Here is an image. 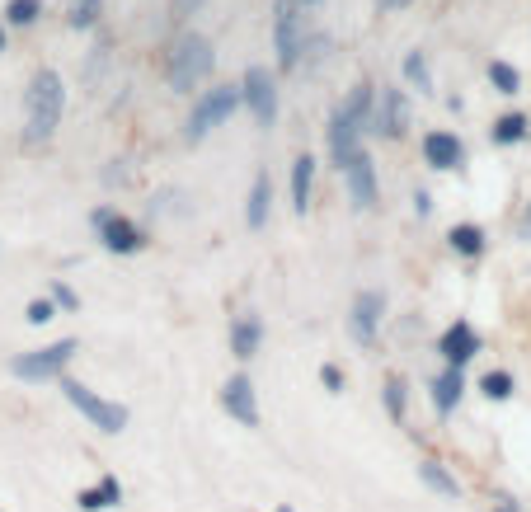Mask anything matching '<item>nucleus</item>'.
Listing matches in <instances>:
<instances>
[{
  "instance_id": "1",
  "label": "nucleus",
  "mask_w": 531,
  "mask_h": 512,
  "mask_svg": "<svg viewBox=\"0 0 531 512\" xmlns=\"http://www.w3.org/2000/svg\"><path fill=\"white\" fill-rule=\"evenodd\" d=\"M372 104H376V94H372V85L362 80V85H353V90H348V99L334 109V118H329V156H334V165H339V170H344L348 156L358 151L362 127L372 123Z\"/></svg>"
},
{
  "instance_id": "2",
  "label": "nucleus",
  "mask_w": 531,
  "mask_h": 512,
  "mask_svg": "<svg viewBox=\"0 0 531 512\" xmlns=\"http://www.w3.org/2000/svg\"><path fill=\"white\" fill-rule=\"evenodd\" d=\"M24 109H29V132H24V141H29V146L52 141V132L62 127V109H66L62 76H57V71H38V76L29 80Z\"/></svg>"
},
{
  "instance_id": "3",
  "label": "nucleus",
  "mask_w": 531,
  "mask_h": 512,
  "mask_svg": "<svg viewBox=\"0 0 531 512\" xmlns=\"http://www.w3.org/2000/svg\"><path fill=\"white\" fill-rule=\"evenodd\" d=\"M212 66H217L212 43H207L203 33H184V38L174 43V52H170V71H165V76H170V85L179 94H193L207 76H212Z\"/></svg>"
},
{
  "instance_id": "4",
  "label": "nucleus",
  "mask_w": 531,
  "mask_h": 512,
  "mask_svg": "<svg viewBox=\"0 0 531 512\" xmlns=\"http://www.w3.org/2000/svg\"><path fill=\"white\" fill-rule=\"evenodd\" d=\"M235 109H240V85H217V90H203V99L193 104V118H188V141H203L207 132L226 123Z\"/></svg>"
},
{
  "instance_id": "5",
  "label": "nucleus",
  "mask_w": 531,
  "mask_h": 512,
  "mask_svg": "<svg viewBox=\"0 0 531 512\" xmlns=\"http://www.w3.org/2000/svg\"><path fill=\"white\" fill-rule=\"evenodd\" d=\"M273 47H278V66L297 71L301 62V0H278L273 5Z\"/></svg>"
},
{
  "instance_id": "6",
  "label": "nucleus",
  "mask_w": 531,
  "mask_h": 512,
  "mask_svg": "<svg viewBox=\"0 0 531 512\" xmlns=\"http://www.w3.org/2000/svg\"><path fill=\"white\" fill-rule=\"evenodd\" d=\"M240 104H250L259 127H273V118H278V80L268 76V66H250V71H245V80H240Z\"/></svg>"
},
{
  "instance_id": "7",
  "label": "nucleus",
  "mask_w": 531,
  "mask_h": 512,
  "mask_svg": "<svg viewBox=\"0 0 531 512\" xmlns=\"http://www.w3.org/2000/svg\"><path fill=\"white\" fill-rule=\"evenodd\" d=\"M62 390H66V400L76 404V409L94 423V428H104V433H123V428H127V409H123V404L99 400V395H94V390H85L80 381H62Z\"/></svg>"
},
{
  "instance_id": "8",
  "label": "nucleus",
  "mask_w": 531,
  "mask_h": 512,
  "mask_svg": "<svg viewBox=\"0 0 531 512\" xmlns=\"http://www.w3.org/2000/svg\"><path fill=\"white\" fill-rule=\"evenodd\" d=\"M71 357H76V339H62V343H52V348L15 357V376H24V381H47V376L62 372Z\"/></svg>"
},
{
  "instance_id": "9",
  "label": "nucleus",
  "mask_w": 531,
  "mask_h": 512,
  "mask_svg": "<svg viewBox=\"0 0 531 512\" xmlns=\"http://www.w3.org/2000/svg\"><path fill=\"white\" fill-rule=\"evenodd\" d=\"M344 179H348V193H353V207H358V212H367V207L376 202V165H372V156H367L362 146L348 156Z\"/></svg>"
},
{
  "instance_id": "10",
  "label": "nucleus",
  "mask_w": 531,
  "mask_h": 512,
  "mask_svg": "<svg viewBox=\"0 0 531 512\" xmlns=\"http://www.w3.org/2000/svg\"><path fill=\"white\" fill-rule=\"evenodd\" d=\"M372 127L381 137H405L409 127V99L405 90H381V104H372Z\"/></svg>"
},
{
  "instance_id": "11",
  "label": "nucleus",
  "mask_w": 531,
  "mask_h": 512,
  "mask_svg": "<svg viewBox=\"0 0 531 512\" xmlns=\"http://www.w3.org/2000/svg\"><path fill=\"white\" fill-rule=\"evenodd\" d=\"M423 160L433 170H461L466 165V146L456 141V132H428L423 137Z\"/></svg>"
},
{
  "instance_id": "12",
  "label": "nucleus",
  "mask_w": 531,
  "mask_h": 512,
  "mask_svg": "<svg viewBox=\"0 0 531 512\" xmlns=\"http://www.w3.org/2000/svg\"><path fill=\"white\" fill-rule=\"evenodd\" d=\"M221 404H226V414H231V419H240L245 428H254V423H259V404H254L250 376H231V381H226V390H221Z\"/></svg>"
},
{
  "instance_id": "13",
  "label": "nucleus",
  "mask_w": 531,
  "mask_h": 512,
  "mask_svg": "<svg viewBox=\"0 0 531 512\" xmlns=\"http://www.w3.org/2000/svg\"><path fill=\"white\" fill-rule=\"evenodd\" d=\"M94 226H99V235H104V245L118 249V254L141 249V231L127 217H118V212H94Z\"/></svg>"
},
{
  "instance_id": "14",
  "label": "nucleus",
  "mask_w": 531,
  "mask_h": 512,
  "mask_svg": "<svg viewBox=\"0 0 531 512\" xmlns=\"http://www.w3.org/2000/svg\"><path fill=\"white\" fill-rule=\"evenodd\" d=\"M475 353H480V334H475L466 320H456V325L442 334V357H447L452 367H461V362H470Z\"/></svg>"
},
{
  "instance_id": "15",
  "label": "nucleus",
  "mask_w": 531,
  "mask_h": 512,
  "mask_svg": "<svg viewBox=\"0 0 531 512\" xmlns=\"http://www.w3.org/2000/svg\"><path fill=\"white\" fill-rule=\"evenodd\" d=\"M381 292H362L358 301H353V339L358 343H372L376 339V320H381Z\"/></svg>"
},
{
  "instance_id": "16",
  "label": "nucleus",
  "mask_w": 531,
  "mask_h": 512,
  "mask_svg": "<svg viewBox=\"0 0 531 512\" xmlns=\"http://www.w3.org/2000/svg\"><path fill=\"white\" fill-rule=\"evenodd\" d=\"M259 339H264V325H259V315H235V325H231V353L235 357H254V353H259Z\"/></svg>"
},
{
  "instance_id": "17",
  "label": "nucleus",
  "mask_w": 531,
  "mask_h": 512,
  "mask_svg": "<svg viewBox=\"0 0 531 512\" xmlns=\"http://www.w3.org/2000/svg\"><path fill=\"white\" fill-rule=\"evenodd\" d=\"M311 179H315V160L297 156V165H292V207H297L301 217H306V207H311Z\"/></svg>"
},
{
  "instance_id": "18",
  "label": "nucleus",
  "mask_w": 531,
  "mask_h": 512,
  "mask_svg": "<svg viewBox=\"0 0 531 512\" xmlns=\"http://www.w3.org/2000/svg\"><path fill=\"white\" fill-rule=\"evenodd\" d=\"M461 390H466V381H461V367H447V372L433 381V404H438V414H452V404L461 400Z\"/></svg>"
},
{
  "instance_id": "19",
  "label": "nucleus",
  "mask_w": 531,
  "mask_h": 512,
  "mask_svg": "<svg viewBox=\"0 0 531 512\" xmlns=\"http://www.w3.org/2000/svg\"><path fill=\"white\" fill-rule=\"evenodd\" d=\"M527 132H531V118H527V113H503L489 137H494V146H513V141H522Z\"/></svg>"
},
{
  "instance_id": "20",
  "label": "nucleus",
  "mask_w": 531,
  "mask_h": 512,
  "mask_svg": "<svg viewBox=\"0 0 531 512\" xmlns=\"http://www.w3.org/2000/svg\"><path fill=\"white\" fill-rule=\"evenodd\" d=\"M104 15V0H66V24L71 29H94Z\"/></svg>"
},
{
  "instance_id": "21",
  "label": "nucleus",
  "mask_w": 531,
  "mask_h": 512,
  "mask_svg": "<svg viewBox=\"0 0 531 512\" xmlns=\"http://www.w3.org/2000/svg\"><path fill=\"white\" fill-rule=\"evenodd\" d=\"M419 480L428 484V489H438L442 498H461V484H456L452 475L438 466V461H423V466H419Z\"/></svg>"
},
{
  "instance_id": "22",
  "label": "nucleus",
  "mask_w": 531,
  "mask_h": 512,
  "mask_svg": "<svg viewBox=\"0 0 531 512\" xmlns=\"http://www.w3.org/2000/svg\"><path fill=\"white\" fill-rule=\"evenodd\" d=\"M38 15H43V0H10V5H5V24H10V29H33Z\"/></svg>"
},
{
  "instance_id": "23",
  "label": "nucleus",
  "mask_w": 531,
  "mask_h": 512,
  "mask_svg": "<svg viewBox=\"0 0 531 512\" xmlns=\"http://www.w3.org/2000/svg\"><path fill=\"white\" fill-rule=\"evenodd\" d=\"M268 198H273V184H268V174H259V179H254V188H250V212H245L254 231L268 221Z\"/></svg>"
},
{
  "instance_id": "24",
  "label": "nucleus",
  "mask_w": 531,
  "mask_h": 512,
  "mask_svg": "<svg viewBox=\"0 0 531 512\" xmlns=\"http://www.w3.org/2000/svg\"><path fill=\"white\" fill-rule=\"evenodd\" d=\"M489 85L499 94H517L522 90V71L513 62H489Z\"/></svg>"
},
{
  "instance_id": "25",
  "label": "nucleus",
  "mask_w": 531,
  "mask_h": 512,
  "mask_svg": "<svg viewBox=\"0 0 531 512\" xmlns=\"http://www.w3.org/2000/svg\"><path fill=\"white\" fill-rule=\"evenodd\" d=\"M405 76L419 85V94H433V71H428V57H423V52H409L405 57Z\"/></svg>"
},
{
  "instance_id": "26",
  "label": "nucleus",
  "mask_w": 531,
  "mask_h": 512,
  "mask_svg": "<svg viewBox=\"0 0 531 512\" xmlns=\"http://www.w3.org/2000/svg\"><path fill=\"white\" fill-rule=\"evenodd\" d=\"M452 249L456 254H480V249H485V231H480V226H456Z\"/></svg>"
},
{
  "instance_id": "27",
  "label": "nucleus",
  "mask_w": 531,
  "mask_h": 512,
  "mask_svg": "<svg viewBox=\"0 0 531 512\" xmlns=\"http://www.w3.org/2000/svg\"><path fill=\"white\" fill-rule=\"evenodd\" d=\"M480 390H485L489 400H508V395H513V376H508V372H489L485 381H480Z\"/></svg>"
},
{
  "instance_id": "28",
  "label": "nucleus",
  "mask_w": 531,
  "mask_h": 512,
  "mask_svg": "<svg viewBox=\"0 0 531 512\" xmlns=\"http://www.w3.org/2000/svg\"><path fill=\"white\" fill-rule=\"evenodd\" d=\"M386 409H391V419H400L405 414V381L395 376V381H386Z\"/></svg>"
},
{
  "instance_id": "29",
  "label": "nucleus",
  "mask_w": 531,
  "mask_h": 512,
  "mask_svg": "<svg viewBox=\"0 0 531 512\" xmlns=\"http://www.w3.org/2000/svg\"><path fill=\"white\" fill-rule=\"evenodd\" d=\"M24 315H29V325H47L52 320V301H33Z\"/></svg>"
},
{
  "instance_id": "30",
  "label": "nucleus",
  "mask_w": 531,
  "mask_h": 512,
  "mask_svg": "<svg viewBox=\"0 0 531 512\" xmlns=\"http://www.w3.org/2000/svg\"><path fill=\"white\" fill-rule=\"evenodd\" d=\"M80 508L99 512V508H109V503H104V494H99V489H85V494H80Z\"/></svg>"
},
{
  "instance_id": "31",
  "label": "nucleus",
  "mask_w": 531,
  "mask_h": 512,
  "mask_svg": "<svg viewBox=\"0 0 531 512\" xmlns=\"http://www.w3.org/2000/svg\"><path fill=\"white\" fill-rule=\"evenodd\" d=\"M99 494H104V503H118V498H123V489H118V480H113V475H104V480H99Z\"/></svg>"
},
{
  "instance_id": "32",
  "label": "nucleus",
  "mask_w": 531,
  "mask_h": 512,
  "mask_svg": "<svg viewBox=\"0 0 531 512\" xmlns=\"http://www.w3.org/2000/svg\"><path fill=\"white\" fill-rule=\"evenodd\" d=\"M320 381H325V390H344V376H339V367H325V372H320Z\"/></svg>"
},
{
  "instance_id": "33",
  "label": "nucleus",
  "mask_w": 531,
  "mask_h": 512,
  "mask_svg": "<svg viewBox=\"0 0 531 512\" xmlns=\"http://www.w3.org/2000/svg\"><path fill=\"white\" fill-rule=\"evenodd\" d=\"M405 5H414V0H376V10H405Z\"/></svg>"
},
{
  "instance_id": "34",
  "label": "nucleus",
  "mask_w": 531,
  "mask_h": 512,
  "mask_svg": "<svg viewBox=\"0 0 531 512\" xmlns=\"http://www.w3.org/2000/svg\"><path fill=\"white\" fill-rule=\"evenodd\" d=\"M499 512H517V508H513V498H499Z\"/></svg>"
},
{
  "instance_id": "35",
  "label": "nucleus",
  "mask_w": 531,
  "mask_h": 512,
  "mask_svg": "<svg viewBox=\"0 0 531 512\" xmlns=\"http://www.w3.org/2000/svg\"><path fill=\"white\" fill-rule=\"evenodd\" d=\"M0 52H5V24H0Z\"/></svg>"
},
{
  "instance_id": "36",
  "label": "nucleus",
  "mask_w": 531,
  "mask_h": 512,
  "mask_svg": "<svg viewBox=\"0 0 531 512\" xmlns=\"http://www.w3.org/2000/svg\"><path fill=\"white\" fill-rule=\"evenodd\" d=\"M301 5H320V0H301Z\"/></svg>"
},
{
  "instance_id": "37",
  "label": "nucleus",
  "mask_w": 531,
  "mask_h": 512,
  "mask_svg": "<svg viewBox=\"0 0 531 512\" xmlns=\"http://www.w3.org/2000/svg\"><path fill=\"white\" fill-rule=\"evenodd\" d=\"M527 235H531V212H527Z\"/></svg>"
}]
</instances>
